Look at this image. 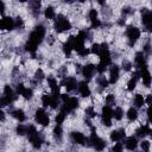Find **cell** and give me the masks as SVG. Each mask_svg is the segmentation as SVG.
Masks as SVG:
<instances>
[{
	"instance_id": "1",
	"label": "cell",
	"mask_w": 152,
	"mask_h": 152,
	"mask_svg": "<svg viewBox=\"0 0 152 152\" xmlns=\"http://www.w3.org/2000/svg\"><path fill=\"white\" fill-rule=\"evenodd\" d=\"M44 36H45V29H44V26L43 25L36 26L34 31L30 34L29 41L25 44V50L29 51V52H31L32 56L35 57V52L37 50V45L42 43Z\"/></svg>"
},
{
	"instance_id": "2",
	"label": "cell",
	"mask_w": 152,
	"mask_h": 152,
	"mask_svg": "<svg viewBox=\"0 0 152 152\" xmlns=\"http://www.w3.org/2000/svg\"><path fill=\"white\" fill-rule=\"evenodd\" d=\"M99 56H100V63H99V66L96 68V71L102 74V73H105L107 70V67L111 64V54H109L108 49L101 48Z\"/></svg>"
},
{
	"instance_id": "3",
	"label": "cell",
	"mask_w": 152,
	"mask_h": 152,
	"mask_svg": "<svg viewBox=\"0 0 152 152\" xmlns=\"http://www.w3.org/2000/svg\"><path fill=\"white\" fill-rule=\"evenodd\" d=\"M27 136H29V139L31 141L32 146L35 148H39L43 144V138L42 136L36 131L35 126H29L27 127Z\"/></svg>"
},
{
	"instance_id": "4",
	"label": "cell",
	"mask_w": 152,
	"mask_h": 152,
	"mask_svg": "<svg viewBox=\"0 0 152 152\" xmlns=\"http://www.w3.org/2000/svg\"><path fill=\"white\" fill-rule=\"evenodd\" d=\"M71 29V24L70 21L64 18L63 16H58L56 21H55V31L61 34V32H63V31H68V30Z\"/></svg>"
},
{
	"instance_id": "5",
	"label": "cell",
	"mask_w": 152,
	"mask_h": 152,
	"mask_svg": "<svg viewBox=\"0 0 152 152\" xmlns=\"http://www.w3.org/2000/svg\"><path fill=\"white\" fill-rule=\"evenodd\" d=\"M78 107V99L76 98H69L68 100L63 101V106L61 107V111L64 112L66 114L73 112L74 109H76Z\"/></svg>"
},
{
	"instance_id": "6",
	"label": "cell",
	"mask_w": 152,
	"mask_h": 152,
	"mask_svg": "<svg viewBox=\"0 0 152 152\" xmlns=\"http://www.w3.org/2000/svg\"><path fill=\"white\" fill-rule=\"evenodd\" d=\"M126 36L130 39V45H133L140 37V30L136 26H128L126 30Z\"/></svg>"
},
{
	"instance_id": "7",
	"label": "cell",
	"mask_w": 152,
	"mask_h": 152,
	"mask_svg": "<svg viewBox=\"0 0 152 152\" xmlns=\"http://www.w3.org/2000/svg\"><path fill=\"white\" fill-rule=\"evenodd\" d=\"M35 119L36 121L42 125V126H48L49 123H50V119H49V115L45 113L44 109H37L36 111V115H35Z\"/></svg>"
},
{
	"instance_id": "8",
	"label": "cell",
	"mask_w": 152,
	"mask_h": 152,
	"mask_svg": "<svg viewBox=\"0 0 152 152\" xmlns=\"http://www.w3.org/2000/svg\"><path fill=\"white\" fill-rule=\"evenodd\" d=\"M112 118H113V109L111 108V106H105L102 108V123L106 126H111L112 125Z\"/></svg>"
},
{
	"instance_id": "9",
	"label": "cell",
	"mask_w": 152,
	"mask_h": 152,
	"mask_svg": "<svg viewBox=\"0 0 152 152\" xmlns=\"http://www.w3.org/2000/svg\"><path fill=\"white\" fill-rule=\"evenodd\" d=\"M141 13H143V18H141L143 24L146 26L147 31L152 32V12L147 11L146 9H143L141 10Z\"/></svg>"
},
{
	"instance_id": "10",
	"label": "cell",
	"mask_w": 152,
	"mask_h": 152,
	"mask_svg": "<svg viewBox=\"0 0 152 152\" xmlns=\"http://www.w3.org/2000/svg\"><path fill=\"white\" fill-rule=\"evenodd\" d=\"M61 84L62 86H64L66 88H67V90L68 92H74V90L78 87L77 84V81H76V78H74V77H68V78H64L62 82H61Z\"/></svg>"
},
{
	"instance_id": "11",
	"label": "cell",
	"mask_w": 152,
	"mask_h": 152,
	"mask_svg": "<svg viewBox=\"0 0 152 152\" xmlns=\"http://www.w3.org/2000/svg\"><path fill=\"white\" fill-rule=\"evenodd\" d=\"M0 27L3 30H13L16 27L14 20L11 17H4L1 21H0Z\"/></svg>"
},
{
	"instance_id": "12",
	"label": "cell",
	"mask_w": 152,
	"mask_h": 152,
	"mask_svg": "<svg viewBox=\"0 0 152 152\" xmlns=\"http://www.w3.org/2000/svg\"><path fill=\"white\" fill-rule=\"evenodd\" d=\"M139 74H140V77H141V80H143V83H144L146 87H150V84H151V82H152V76H151L150 71L147 70V67L140 69V73H139Z\"/></svg>"
},
{
	"instance_id": "13",
	"label": "cell",
	"mask_w": 152,
	"mask_h": 152,
	"mask_svg": "<svg viewBox=\"0 0 152 152\" xmlns=\"http://www.w3.org/2000/svg\"><path fill=\"white\" fill-rule=\"evenodd\" d=\"M71 140L75 144H80V145H86V143H88V138H86L82 133L80 132H73L71 133Z\"/></svg>"
},
{
	"instance_id": "14",
	"label": "cell",
	"mask_w": 152,
	"mask_h": 152,
	"mask_svg": "<svg viewBox=\"0 0 152 152\" xmlns=\"http://www.w3.org/2000/svg\"><path fill=\"white\" fill-rule=\"evenodd\" d=\"M95 70H96L95 66H93V64H87V66H84L83 69H82V75L86 77V80H90V78L93 77Z\"/></svg>"
},
{
	"instance_id": "15",
	"label": "cell",
	"mask_w": 152,
	"mask_h": 152,
	"mask_svg": "<svg viewBox=\"0 0 152 152\" xmlns=\"http://www.w3.org/2000/svg\"><path fill=\"white\" fill-rule=\"evenodd\" d=\"M48 83H49V86H50V89H51V92H52V95H55V96H61V94H59V86L57 84V81L54 78V77H49L48 78Z\"/></svg>"
},
{
	"instance_id": "16",
	"label": "cell",
	"mask_w": 152,
	"mask_h": 152,
	"mask_svg": "<svg viewBox=\"0 0 152 152\" xmlns=\"http://www.w3.org/2000/svg\"><path fill=\"white\" fill-rule=\"evenodd\" d=\"M134 61H136V66H137L138 69L146 68V61H145V56H144L143 52H137L136 57H134Z\"/></svg>"
},
{
	"instance_id": "17",
	"label": "cell",
	"mask_w": 152,
	"mask_h": 152,
	"mask_svg": "<svg viewBox=\"0 0 152 152\" xmlns=\"http://www.w3.org/2000/svg\"><path fill=\"white\" fill-rule=\"evenodd\" d=\"M126 133H125V130L121 128V130H118V131H113L111 133V140L112 141H120L125 138Z\"/></svg>"
},
{
	"instance_id": "18",
	"label": "cell",
	"mask_w": 152,
	"mask_h": 152,
	"mask_svg": "<svg viewBox=\"0 0 152 152\" xmlns=\"http://www.w3.org/2000/svg\"><path fill=\"white\" fill-rule=\"evenodd\" d=\"M119 74H120V70H119V67L116 64L112 66L111 68V71H109V82L111 83H115L119 78Z\"/></svg>"
},
{
	"instance_id": "19",
	"label": "cell",
	"mask_w": 152,
	"mask_h": 152,
	"mask_svg": "<svg viewBox=\"0 0 152 152\" xmlns=\"http://www.w3.org/2000/svg\"><path fill=\"white\" fill-rule=\"evenodd\" d=\"M30 9L35 17L39 16V10H41V1L39 0H30Z\"/></svg>"
},
{
	"instance_id": "20",
	"label": "cell",
	"mask_w": 152,
	"mask_h": 152,
	"mask_svg": "<svg viewBox=\"0 0 152 152\" xmlns=\"http://www.w3.org/2000/svg\"><path fill=\"white\" fill-rule=\"evenodd\" d=\"M77 88H78V92H80L81 96H83V98H88V96L90 95V89H89V87H88L87 82H80Z\"/></svg>"
},
{
	"instance_id": "21",
	"label": "cell",
	"mask_w": 152,
	"mask_h": 152,
	"mask_svg": "<svg viewBox=\"0 0 152 152\" xmlns=\"http://www.w3.org/2000/svg\"><path fill=\"white\" fill-rule=\"evenodd\" d=\"M4 96L6 98V100L9 101V103H11L12 101H14L17 99V96L14 95L13 90H12V88L10 86H5V88H4Z\"/></svg>"
},
{
	"instance_id": "22",
	"label": "cell",
	"mask_w": 152,
	"mask_h": 152,
	"mask_svg": "<svg viewBox=\"0 0 152 152\" xmlns=\"http://www.w3.org/2000/svg\"><path fill=\"white\" fill-rule=\"evenodd\" d=\"M126 147L128 148V150H131V151H133V150H136L137 148V146H138V141H137V138L136 137H130V138H127L126 139Z\"/></svg>"
},
{
	"instance_id": "23",
	"label": "cell",
	"mask_w": 152,
	"mask_h": 152,
	"mask_svg": "<svg viewBox=\"0 0 152 152\" xmlns=\"http://www.w3.org/2000/svg\"><path fill=\"white\" fill-rule=\"evenodd\" d=\"M136 133H137V136H138L139 138H143V137H145V136H147V134L150 133V127H148L147 125L140 126V127L136 131Z\"/></svg>"
},
{
	"instance_id": "24",
	"label": "cell",
	"mask_w": 152,
	"mask_h": 152,
	"mask_svg": "<svg viewBox=\"0 0 152 152\" xmlns=\"http://www.w3.org/2000/svg\"><path fill=\"white\" fill-rule=\"evenodd\" d=\"M12 115H13V118H16L18 121H20V123H23V121L25 120V113H24V111H21V109H16V111H13L12 112Z\"/></svg>"
},
{
	"instance_id": "25",
	"label": "cell",
	"mask_w": 152,
	"mask_h": 152,
	"mask_svg": "<svg viewBox=\"0 0 152 152\" xmlns=\"http://www.w3.org/2000/svg\"><path fill=\"white\" fill-rule=\"evenodd\" d=\"M127 118H128V120L130 121H134L137 118H138V112H137V109L136 108H130L128 111H127Z\"/></svg>"
},
{
	"instance_id": "26",
	"label": "cell",
	"mask_w": 152,
	"mask_h": 152,
	"mask_svg": "<svg viewBox=\"0 0 152 152\" xmlns=\"http://www.w3.org/2000/svg\"><path fill=\"white\" fill-rule=\"evenodd\" d=\"M144 103H145V100H144L143 95L137 94V95H136V98H134V105H136L138 108H140V107H143V106H144Z\"/></svg>"
},
{
	"instance_id": "27",
	"label": "cell",
	"mask_w": 152,
	"mask_h": 152,
	"mask_svg": "<svg viewBox=\"0 0 152 152\" xmlns=\"http://www.w3.org/2000/svg\"><path fill=\"white\" fill-rule=\"evenodd\" d=\"M113 116H114V119H115V120H121V119H123V116H124V112H123V109H121L120 107L115 108V111L113 112Z\"/></svg>"
},
{
	"instance_id": "28",
	"label": "cell",
	"mask_w": 152,
	"mask_h": 152,
	"mask_svg": "<svg viewBox=\"0 0 152 152\" xmlns=\"http://www.w3.org/2000/svg\"><path fill=\"white\" fill-rule=\"evenodd\" d=\"M54 136L57 139L62 138V127H61V125H56L55 126V128H54Z\"/></svg>"
},
{
	"instance_id": "29",
	"label": "cell",
	"mask_w": 152,
	"mask_h": 152,
	"mask_svg": "<svg viewBox=\"0 0 152 152\" xmlns=\"http://www.w3.org/2000/svg\"><path fill=\"white\" fill-rule=\"evenodd\" d=\"M71 50H73V46H71V44H70L69 42H67V43L63 44V51H64V54H66L68 57H70Z\"/></svg>"
},
{
	"instance_id": "30",
	"label": "cell",
	"mask_w": 152,
	"mask_h": 152,
	"mask_svg": "<svg viewBox=\"0 0 152 152\" xmlns=\"http://www.w3.org/2000/svg\"><path fill=\"white\" fill-rule=\"evenodd\" d=\"M64 119H66V113L61 111V113H58L57 116H56V124L57 125H61L64 121Z\"/></svg>"
},
{
	"instance_id": "31",
	"label": "cell",
	"mask_w": 152,
	"mask_h": 152,
	"mask_svg": "<svg viewBox=\"0 0 152 152\" xmlns=\"http://www.w3.org/2000/svg\"><path fill=\"white\" fill-rule=\"evenodd\" d=\"M20 95H23L25 99H31V98H32V95H34V93H32V89L25 88V89L23 90V93H21Z\"/></svg>"
},
{
	"instance_id": "32",
	"label": "cell",
	"mask_w": 152,
	"mask_h": 152,
	"mask_svg": "<svg viewBox=\"0 0 152 152\" xmlns=\"http://www.w3.org/2000/svg\"><path fill=\"white\" fill-rule=\"evenodd\" d=\"M45 17L48 18V19H54L55 18V10L52 9V7H48L46 10H45Z\"/></svg>"
},
{
	"instance_id": "33",
	"label": "cell",
	"mask_w": 152,
	"mask_h": 152,
	"mask_svg": "<svg viewBox=\"0 0 152 152\" xmlns=\"http://www.w3.org/2000/svg\"><path fill=\"white\" fill-rule=\"evenodd\" d=\"M42 102H43V106H44V107L50 106V103H51V95H48V94L43 95V98H42Z\"/></svg>"
},
{
	"instance_id": "34",
	"label": "cell",
	"mask_w": 152,
	"mask_h": 152,
	"mask_svg": "<svg viewBox=\"0 0 152 152\" xmlns=\"http://www.w3.org/2000/svg\"><path fill=\"white\" fill-rule=\"evenodd\" d=\"M98 83H99V86H100L101 88H106V87L108 86V81L105 78V76H99Z\"/></svg>"
},
{
	"instance_id": "35",
	"label": "cell",
	"mask_w": 152,
	"mask_h": 152,
	"mask_svg": "<svg viewBox=\"0 0 152 152\" xmlns=\"http://www.w3.org/2000/svg\"><path fill=\"white\" fill-rule=\"evenodd\" d=\"M16 131H17V133H18L19 136H24L25 133H27V127L24 126V125H18Z\"/></svg>"
},
{
	"instance_id": "36",
	"label": "cell",
	"mask_w": 152,
	"mask_h": 152,
	"mask_svg": "<svg viewBox=\"0 0 152 152\" xmlns=\"http://www.w3.org/2000/svg\"><path fill=\"white\" fill-rule=\"evenodd\" d=\"M86 114H87L88 118H95V116H96V112L94 111L93 107H88V108L86 109Z\"/></svg>"
},
{
	"instance_id": "37",
	"label": "cell",
	"mask_w": 152,
	"mask_h": 152,
	"mask_svg": "<svg viewBox=\"0 0 152 152\" xmlns=\"http://www.w3.org/2000/svg\"><path fill=\"white\" fill-rule=\"evenodd\" d=\"M89 19L92 20V23H93V21H95V20L98 19V12H96V10H94V9H93V10H90V11H89Z\"/></svg>"
},
{
	"instance_id": "38",
	"label": "cell",
	"mask_w": 152,
	"mask_h": 152,
	"mask_svg": "<svg viewBox=\"0 0 152 152\" xmlns=\"http://www.w3.org/2000/svg\"><path fill=\"white\" fill-rule=\"evenodd\" d=\"M35 78H36V81H42V80L44 78V73L42 71V69H38V70L36 71Z\"/></svg>"
},
{
	"instance_id": "39",
	"label": "cell",
	"mask_w": 152,
	"mask_h": 152,
	"mask_svg": "<svg viewBox=\"0 0 152 152\" xmlns=\"http://www.w3.org/2000/svg\"><path fill=\"white\" fill-rule=\"evenodd\" d=\"M106 103H107L108 106H113V105H115V99H114V95L109 94V95L106 98Z\"/></svg>"
},
{
	"instance_id": "40",
	"label": "cell",
	"mask_w": 152,
	"mask_h": 152,
	"mask_svg": "<svg viewBox=\"0 0 152 152\" xmlns=\"http://www.w3.org/2000/svg\"><path fill=\"white\" fill-rule=\"evenodd\" d=\"M57 106H58V96L51 95V103H50V107H51V108H56Z\"/></svg>"
},
{
	"instance_id": "41",
	"label": "cell",
	"mask_w": 152,
	"mask_h": 152,
	"mask_svg": "<svg viewBox=\"0 0 152 152\" xmlns=\"http://www.w3.org/2000/svg\"><path fill=\"white\" fill-rule=\"evenodd\" d=\"M100 50H101V45L100 44H93L92 49H90V51H92L93 54H96V55L100 54Z\"/></svg>"
},
{
	"instance_id": "42",
	"label": "cell",
	"mask_w": 152,
	"mask_h": 152,
	"mask_svg": "<svg viewBox=\"0 0 152 152\" xmlns=\"http://www.w3.org/2000/svg\"><path fill=\"white\" fill-rule=\"evenodd\" d=\"M131 67H132V64L128 62V61H123V68H124V70L130 71L131 70Z\"/></svg>"
},
{
	"instance_id": "43",
	"label": "cell",
	"mask_w": 152,
	"mask_h": 152,
	"mask_svg": "<svg viewBox=\"0 0 152 152\" xmlns=\"http://www.w3.org/2000/svg\"><path fill=\"white\" fill-rule=\"evenodd\" d=\"M14 24H16V27H18V29H21V27L24 26V23H23V19H21L20 17H18V18H16V21H14Z\"/></svg>"
},
{
	"instance_id": "44",
	"label": "cell",
	"mask_w": 152,
	"mask_h": 152,
	"mask_svg": "<svg viewBox=\"0 0 152 152\" xmlns=\"http://www.w3.org/2000/svg\"><path fill=\"white\" fill-rule=\"evenodd\" d=\"M89 52H90V50H89V49H87V48H82V49L78 51V55H80L81 57H86Z\"/></svg>"
},
{
	"instance_id": "45",
	"label": "cell",
	"mask_w": 152,
	"mask_h": 152,
	"mask_svg": "<svg viewBox=\"0 0 152 152\" xmlns=\"http://www.w3.org/2000/svg\"><path fill=\"white\" fill-rule=\"evenodd\" d=\"M140 146H141V150H144V151H148V150H150V143L146 141V140H144V141L140 144Z\"/></svg>"
},
{
	"instance_id": "46",
	"label": "cell",
	"mask_w": 152,
	"mask_h": 152,
	"mask_svg": "<svg viewBox=\"0 0 152 152\" xmlns=\"http://www.w3.org/2000/svg\"><path fill=\"white\" fill-rule=\"evenodd\" d=\"M121 12H123V14H124V16H127V14H131V13L133 12V10H132V9H130V7H124Z\"/></svg>"
},
{
	"instance_id": "47",
	"label": "cell",
	"mask_w": 152,
	"mask_h": 152,
	"mask_svg": "<svg viewBox=\"0 0 152 152\" xmlns=\"http://www.w3.org/2000/svg\"><path fill=\"white\" fill-rule=\"evenodd\" d=\"M144 51L147 54V55H152V46L150 44H146L145 48H144Z\"/></svg>"
},
{
	"instance_id": "48",
	"label": "cell",
	"mask_w": 152,
	"mask_h": 152,
	"mask_svg": "<svg viewBox=\"0 0 152 152\" xmlns=\"http://www.w3.org/2000/svg\"><path fill=\"white\" fill-rule=\"evenodd\" d=\"M7 105H10V103H9V101L6 100V98H5V96H3L1 99H0V106H1V107H5V106H7Z\"/></svg>"
},
{
	"instance_id": "49",
	"label": "cell",
	"mask_w": 152,
	"mask_h": 152,
	"mask_svg": "<svg viewBox=\"0 0 152 152\" xmlns=\"http://www.w3.org/2000/svg\"><path fill=\"white\" fill-rule=\"evenodd\" d=\"M24 89H25V87H24V84H23V83L17 84V93H18V94H21Z\"/></svg>"
},
{
	"instance_id": "50",
	"label": "cell",
	"mask_w": 152,
	"mask_h": 152,
	"mask_svg": "<svg viewBox=\"0 0 152 152\" xmlns=\"http://www.w3.org/2000/svg\"><path fill=\"white\" fill-rule=\"evenodd\" d=\"M112 150H113V151H118V152H119V151L123 150V145H121L120 143H118L116 145H114V146H113V148H112Z\"/></svg>"
},
{
	"instance_id": "51",
	"label": "cell",
	"mask_w": 152,
	"mask_h": 152,
	"mask_svg": "<svg viewBox=\"0 0 152 152\" xmlns=\"http://www.w3.org/2000/svg\"><path fill=\"white\" fill-rule=\"evenodd\" d=\"M147 116H148V120H150V123H152V105L148 107L147 109Z\"/></svg>"
},
{
	"instance_id": "52",
	"label": "cell",
	"mask_w": 152,
	"mask_h": 152,
	"mask_svg": "<svg viewBox=\"0 0 152 152\" xmlns=\"http://www.w3.org/2000/svg\"><path fill=\"white\" fill-rule=\"evenodd\" d=\"M145 101H146V103H147V105H150V106H151V105H152V95H147V98H146V100H145Z\"/></svg>"
},
{
	"instance_id": "53",
	"label": "cell",
	"mask_w": 152,
	"mask_h": 152,
	"mask_svg": "<svg viewBox=\"0 0 152 152\" xmlns=\"http://www.w3.org/2000/svg\"><path fill=\"white\" fill-rule=\"evenodd\" d=\"M98 3H99L101 6H103V5L106 4V0H98Z\"/></svg>"
},
{
	"instance_id": "54",
	"label": "cell",
	"mask_w": 152,
	"mask_h": 152,
	"mask_svg": "<svg viewBox=\"0 0 152 152\" xmlns=\"http://www.w3.org/2000/svg\"><path fill=\"white\" fill-rule=\"evenodd\" d=\"M124 24H125V20H124V19H121V20L119 21V25H124Z\"/></svg>"
},
{
	"instance_id": "55",
	"label": "cell",
	"mask_w": 152,
	"mask_h": 152,
	"mask_svg": "<svg viewBox=\"0 0 152 152\" xmlns=\"http://www.w3.org/2000/svg\"><path fill=\"white\" fill-rule=\"evenodd\" d=\"M66 3H68V4H73L74 3V0H64Z\"/></svg>"
},
{
	"instance_id": "56",
	"label": "cell",
	"mask_w": 152,
	"mask_h": 152,
	"mask_svg": "<svg viewBox=\"0 0 152 152\" xmlns=\"http://www.w3.org/2000/svg\"><path fill=\"white\" fill-rule=\"evenodd\" d=\"M0 114H1V120H3V121H4V119H5V114H4V113H3V112H1V113H0Z\"/></svg>"
},
{
	"instance_id": "57",
	"label": "cell",
	"mask_w": 152,
	"mask_h": 152,
	"mask_svg": "<svg viewBox=\"0 0 152 152\" xmlns=\"http://www.w3.org/2000/svg\"><path fill=\"white\" fill-rule=\"evenodd\" d=\"M80 3H84V1H87V0H78Z\"/></svg>"
},
{
	"instance_id": "58",
	"label": "cell",
	"mask_w": 152,
	"mask_h": 152,
	"mask_svg": "<svg viewBox=\"0 0 152 152\" xmlns=\"http://www.w3.org/2000/svg\"><path fill=\"white\" fill-rule=\"evenodd\" d=\"M20 3H25V1H27V0H19Z\"/></svg>"
},
{
	"instance_id": "59",
	"label": "cell",
	"mask_w": 152,
	"mask_h": 152,
	"mask_svg": "<svg viewBox=\"0 0 152 152\" xmlns=\"http://www.w3.org/2000/svg\"><path fill=\"white\" fill-rule=\"evenodd\" d=\"M150 134H151V138H152V131H150Z\"/></svg>"
}]
</instances>
